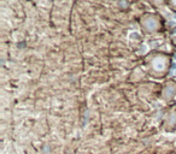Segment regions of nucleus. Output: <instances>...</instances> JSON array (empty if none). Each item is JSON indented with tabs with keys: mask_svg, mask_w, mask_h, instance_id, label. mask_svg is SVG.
<instances>
[]
</instances>
